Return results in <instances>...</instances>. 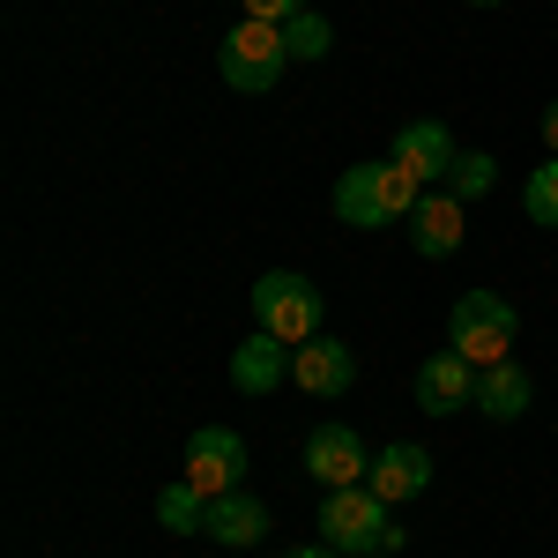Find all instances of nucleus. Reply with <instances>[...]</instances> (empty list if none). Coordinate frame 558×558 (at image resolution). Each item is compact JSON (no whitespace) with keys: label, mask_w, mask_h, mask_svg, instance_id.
I'll return each mask as SVG.
<instances>
[{"label":"nucleus","mask_w":558,"mask_h":558,"mask_svg":"<svg viewBox=\"0 0 558 558\" xmlns=\"http://www.w3.org/2000/svg\"><path fill=\"white\" fill-rule=\"evenodd\" d=\"M492 186H499V165H492L484 149H462L454 172H447V194H454V202H476V194H492Z\"/></svg>","instance_id":"nucleus-17"},{"label":"nucleus","mask_w":558,"mask_h":558,"mask_svg":"<svg viewBox=\"0 0 558 558\" xmlns=\"http://www.w3.org/2000/svg\"><path fill=\"white\" fill-rule=\"evenodd\" d=\"M239 8H246V23H276V31L291 15H305V0H239Z\"/></svg>","instance_id":"nucleus-20"},{"label":"nucleus","mask_w":558,"mask_h":558,"mask_svg":"<svg viewBox=\"0 0 558 558\" xmlns=\"http://www.w3.org/2000/svg\"><path fill=\"white\" fill-rule=\"evenodd\" d=\"M529 395H536V387H529V373H521L514 357H499V365H484V373H476V410H484V417H499V425H514L521 410H529Z\"/></svg>","instance_id":"nucleus-15"},{"label":"nucleus","mask_w":558,"mask_h":558,"mask_svg":"<svg viewBox=\"0 0 558 558\" xmlns=\"http://www.w3.org/2000/svg\"><path fill=\"white\" fill-rule=\"evenodd\" d=\"M410 246L425 260H447L462 246V202H454V194H425V202L410 209Z\"/></svg>","instance_id":"nucleus-12"},{"label":"nucleus","mask_w":558,"mask_h":558,"mask_svg":"<svg viewBox=\"0 0 558 558\" xmlns=\"http://www.w3.org/2000/svg\"><path fill=\"white\" fill-rule=\"evenodd\" d=\"M283 558H343V551H328V544H305V551H283Z\"/></svg>","instance_id":"nucleus-22"},{"label":"nucleus","mask_w":558,"mask_h":558,"mask_svg":"<svg viewBox=\"0 0 558 558\" xmlns=\"http://www.w3.org/2000/svg\"><path fill=\"white\" fill-rule=\"evenodd\" d=\"M283 60H291V45H283V31H276V23H239V31L223 38V52H216L223 83L246 89V97H260V89L283 83Z\"/></svg>","instance_id":"nucleus-5"},{"label":"nucleus","mask_w":558,"mask_h":558,"mask_svg":"<svg viewBox=\"0 0 558 558\" xmlns=\"http://www.w3.org/2000/svg\"><path fill=\"white\" fill-rule=\"evenodd\" d=\"M425 202V186L402 172L395 157L387 165H350L336 179V216H343L350 231H380V223H410V209Z\"/></svg>","instance_id":"nucleus-1"},{"label":"nucleus","mask_w":558,"mask_h":558,"mask_svg":"<svg viewBox=\"0 0 558 558\" xmlns=\"http://www.w3.org/2000/svg\"><path fill=\"white\" fill-rule=\"evenodd\" d=\"M305 470L320 476L328 492H343V484H365L373 476V454H365V439L350 425H313V439H305Z\"/></svg>","instance_id":"nucleus-7"},{"label":"nucleus","mask_w":558,"mask_h":558,"mask_svg":"<svg viewBox=\"0 0 558 558\" xmlns=\"http://www.w3.org/2000/svg\"><path fill=\"white\" fill-rule=\"evenodd\" d=\"M470 8H499V0H470Z\"/></svg>","instance_id":"nucleus-23"},{"label":"nucleus","mask_w":558,"mask_h":558,"mask_svg":"<svg viewBox=\"0 0 558 558\" xmlns=\"http://www.w3.org/2000/svg\"><path fill=\"white\" fill-rule=\"evenodd\" d=\"M283 45H291V60H328V45H336V31H328V15H291L283 23Z\"/></svg>","instance_id":"nucleus-19"},{"label":"nucleus","mask_w":558,"mask_h":558,"mask_svg":"<svg viewBox=\"0 0 558 558\" xmlns=\"http://www.w3.org/2000/svg\"><path fill=\"white\" fill-rule=\"evenodd\" d=\"M291 380L320 402H336L350 380H357V357H350L343 336H313V343H291Z\"/></svg>","instance_id":"nucleus-8"},{"label":"nucleus","mask_w":558,"mask_h":558,"mask_svg":"<svg viewBox=\"0 0 558 558\" xmlns=\"http://www.w3.org/2000/svg\"><path fill=\"white\" fill-rule=\"evenodd\" d=\"M365 484L380 492L387 507H402V499H417V492L432 484V454L417 447V439H395L387 454H373V476H365Z\"/></svg>","instance_id":"nucleus-11"},{"label":"nucleus","mask_w":558,"mask_h":558,"mask_svg":"<svg viewBox=\"0 0 558 558\" xmlns=\"http://www.w3.org/2000/svg\"><path fill=\"white\" fill-rule=\"evenodd\" d=\"M157 521H165L172 536H194V529L209 521V492H202V484H186V476L165 484V492H157Z\"/></svg>","instance_id":"nucleus-16"},{"label":"nucleus","mask_w":558,"mask_h":558,"mask_svg":"<svg viewBox=\"0 0 558 558\" xmlns=\"http://www.w3.org/2000/svg\"><path fill=\"white\" fill-rule=\"evenodd\" d=\"M447 328H454V350L470 357L476 373L499 365V357H514V305L499 299V291H462Z\"/></svg>","instance_id":"nucleus-4"},{"label":"nucleus","mask_w":558,"mask_h":558,"mask_svg":"<svg viewBox=\"0 0 558 558\" xmlns=\"http://www.w3.org/2000/svg\"><path fill=\"white\" fill-rule=\"evenodd\" d=\"M186 484H202V492H239V476H246V439L231 425H202L194 439H186Z\"/></svg>","instance_id":"nucleus-6"},{"label":"nucleus","mask_w":558,"mask_h":558,"mask_svg":"<svg viewBox=\"0 0 558 558\" xmlns=\"http://www.w3.org/2000/svg\"><path fill=\"white\" fill-rule=\"evenodd\" d=\"M544 142H551V157H558V105H544Z\"/></svg>","instance_id":"nucleus-21"},{"label":"nucleus","mask_w":558,"mask_h":558,"mask_svg":"<svg viewBox=\"0 0 558 558\" xmlns=\"http://www.w3.org/2000/svg\"><path fill=\"white\" fill-rule=\"evenodd\" d=\"M454 157H462V149H454V134L439 128V120H410V128L395 134V165L417 179V186L447 179V172H454Z\"/></svg>","instance_id":"nucleus-10"},{"label":"nucleus","mask_w":558,"mask_h":558,"mask_svg":"<svg viewBox=\"0 0 558 558\" xmlns=\"http://www.w3.org/2000/svg\"><path fill=\"white\" fill-rule=\"evenodd\" d=\"M283 373H291V357H283L276 336H254V343L231 350V387H239V395H276Z\"/></svg>","instance_id":"nucleus-14"},{"label":"nucleus","mask_w":558,"mask_h":558,"mask_svg":"<svg viewBox=\"0 0 558 558\" xmlns=\"http://www.w3.org/2000/svg\"><path fill=\"white\" fill-rule=\"evenodd\" d=\"M462 402H476V365L462 350H432L417 365V410L425 417H454Z\"/></svg>","instance_id":"nucleus-9"},{"label":"nucleus","mask_w":558,"mask_h":558,"mask_svg":"<svg viewBox=\"0 0 558 558\" xmlns=\"http://www.w3.org/2000/svg\"><path fill=\"white\" fill-rule=\"evenodd\" d=\"M380 536H387V499L373 484H343V492L320 499V544L328 551L365 558V551H380Z\"/></svg>","instance_id":"nucleus-2"},{"label":"nucleus","mask_w":558,"mask_h":558,"mask_svg":"<svg viewBox=\"0 0 558 558\" xmlns=\"http://www.w3.org/2000/svg\"><path fill=\"white\" fill-rule=\"evenodd\" d=\"M254 320L276 343H313L320 336V291L305 276H291V268H276V276L254 283Z\"/></svg>","instance_id":"nucleus-3"},{"label":"nucleus","mask_w":558,"mask_h":558,"mask_svg":"<svg viewBox=\"0 0 558 558\" xmlns=\"http://www.w3.org/2000/svg\"><path fill=\"white\" fill-rule=\"evenodd\" d=\"M202 536L231 544V551H246V544H260V536H268V507H260V499H246V492H216Z\"/></svg>","instance_id":"nucleus-13"},{"label":"nucleus","mask_w":558,"mask_h":558,"mask_svg":"<svg viewBox=\"0 0 558 558\" xmlns=\"http://www.w3.org/2000/svg\"><path fill=\"white\" fill-rule=\"evenodd\" d=\"M521 209H529V223H544V231H558V157L529 172V186H521Z\"/></svg>","instance_id":"nucleus-18"}]
</instances>
